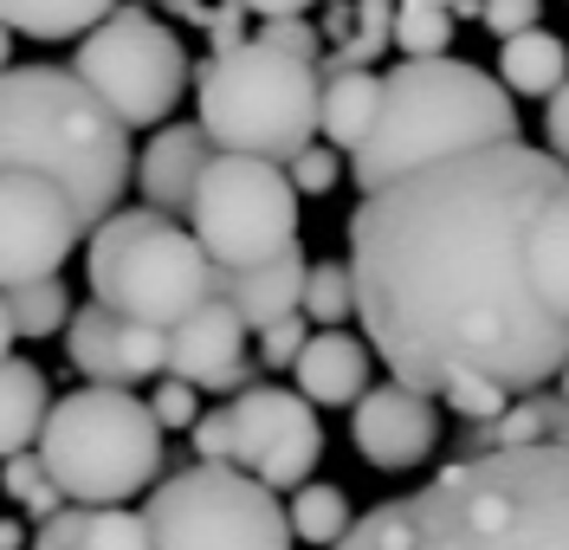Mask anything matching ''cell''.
<instances>
[{
  "label": "cell",
  "instance_id": "30",
  "mask_svg": "<svg viewBox=\"0 0 569 550\" xmlns=\"http://www.w3.org/2000/svg\"><path fill=\"white\" fill-rule=\"evenodd\" d=\"M91 512H98V506L66 499L52 518H39V531H33V544L27 550H84V538H91Z\"/></svg>",
  "mask_w": 569,
  "mask_h": 550
},
{
  "label": "cell",
  "instance_id": "31",
  "mask_svg": "<svg viewBox=\"0 0 569 550\" xmlns=\"http://www.w3.org/2000/svg\"><path fill=\"white\" fill-rule=\"evenodd\" d=\"M440 402L453 408L460 421H472V428H486V421H498V414H505V408L518 402V396H511V389H498V382H453V389H447Z\"/></svg>",
  "mask_w": 569,
  "mask_h": 550
},
{
  "label": "cell",
  "instance_id": "22",
  "mask_svg": "<svg viewBox=\"0 0 569 550\" xmlns=\"http://www.w3.org/2000/svg\"><path fill=\"white\" fill-rule=\"evenodd\" d=\"M123 0H0V20L20 39H84L104 13H117Z\"/></svg>",
  "mask_w": 569,
  "mask_h": 550
},
{
  "label": "cell",
  "instance_id": "23",
  "mask_svg": "<svg viewBox=\"0 0 569 550\" xmlns=\"http://www.w3.org/2000/svg\"><path fill=\"white\" fill-rule=\"evenodd\" d=\"M291 531H298V544H318V550H337L343 544V531L356 524L350 512V492L343 486H330V479H305V486H291Z\"/></svg>",
  "mask_w": 569,
  "mask_h": 550
},
{
  "label": "cell",
  "instance_id": "40",
  "mask_svg": "<svg viewBox=\"0 0 569 550\" xmlns=\"http://www.w3.org/2000/svg\"><path fill=\"white\" fill-rule=\"evenodd\" d=\"M247 13H259V20H279V13H311L318 0H240Z\"/></svg>",
  "mask_w": 569,
  "mask_h": 550
},
{
  "label": "cell",
  "instance_id": "4",
  "mask_svg": "<svg viewBox=\"0 0 569 550\" xmlns=\"http://www.w3.org/2000/svg\"><path fill=\"white\" fill-rule=\"evenodd\" d=\"M525 137L518 123V98L505 78H486L466 59H401L382 78V110H376V130L362 137V149L350 156L356 188L395 182L421 162L440 156H460L479 143H511Z\"/></svg>",
  "mask_w": 569,
  "mask_h": 550
},
{
  "label": "cell",
  "instance_id": "42",
  "mask_svg": "<svg viewBox=\"0 0 569 550\" xmlns=\"http://www.w3.org/2000/svg\"><path fill=\"white\" fill-rule=\"evenodd\" d=\"M27 544V524L20 518H0V550H20Z\"/></svg>",
  "mask_w": 569,
  "mask_h": 550
},
{
  "label": "cell",
  "instance_id": "20",
  "mask_svg": "<svg viewBox=\"0 0 569 550\" xmlns=\"http://www.w3.org/2000/svg\"><path fill=\"white\" fill-rule=\"evenodd\" d=\"M498 78L511 84V98H557L569 78V39H557L550 27L498 39Z\"/></svg>",
  "mask_w": 569,
  "mask_h": 550
},
{
  "label": "cell",
  "instance_id": "44",
  "mask_svg": "<svg viewBox=\"0 0 569 550\" xmlns=\"http://www.w3.org/2000/svg\"><path fill=\"white\" fill-rule=\"evenodd\" d=\"M440 7H453L460 20H479V13H486V0H440Z\"/></svg>",
  "mask_w": 569,
  "mask_h": 550
},
{
  "label": "cell",
  "instance_id": "14",
  "mask_svg": "<svg viewBox=\"0 0 569 550\" xmlns=\"http://www.w3.org/2000/svg\"><path fill=\"white\" fill-rule=\"evenodd\" d=\"M66 363L84 382H110V389H137L149 376H169V330L130 324L110 304H78L66 324Z\"/></svg>",
  "mask_w": 569,
  "mask_h": 550
},
{
  "label": "cell",
  "instance_id": "34",
  "mask_svg": "<svg viewBox=\"0 0 569 550\" xmlns=\"http://www.w3.org/2000/svg\"><path fill=\"white\" fill-rule=\"evenodd\" d=\"M188 440H194V460H233V402L208 408V414L188 428Z\"/></svg>",
  "mask_w": 569,
  "mask_h": 550
},
{
  "label": "cell",
  "instance_id": "6",
  "mask_svg": "<svg viewBox=\"0 0 569 550\" xmlns=\"http://www.w3.org/2000/svg\"><path fill=\"white\" fill-rule=\"evenodd\" d=\"M162 421L137 389L84 382L52 402L39 428V460L78 506H130L162 473Z\"/></svg>",
  "mask_w": 569,
  "mask_h": 550
},
{
  "label": "cell",
  "instance_id": "12",
  "mask_svg": "<svg viewBox=\"0 0 569 550\" xmlns=\"http://www.w3.org/2000/svg\"><path fill=\"white\" fill-rule=\"evenodd\" d=\"M84 240L78 201L39 169H0V292L46 279Z\"/></svg>",
  "mask_w": 569,
  "mask_h": 550
},
{
  "label": "cell",
  "instance_id": "17",
  "mask_svg": "<svg viewBox=\"0 0 569 550\" xmlns=\"http://www.w3.org/2000/svg\"><path fill=\"white\" fill-rule=\"evenodd\" d=\"M305 279H311L305 247H284L259 266H220V298L247 318V330H272L279 318L305 311Z\"/></svg>",
  "mask_w": 569,
  "mask_h": 550
},
{
  "label": "cell",
  "instance_id": "37",
  "mask_svg": "<svg viewBox=\"0 0 569 550\" xmlns=\"http://www.w3.org/2000/svg\"><path fill=\"white\" fill-rule=\"evenodd\" d=\"M543 104H550V110H543V143L569 162V78H563V91H557V98H543Z\"/></svg>",
  "mask_w": 569,
  "mask_h": 550
},
{
  "label": "cell",
  "instance_id": "8",
  "mask_svg": "<svg viewBox=\"0 0 569 550\" xmlns=\"http://www.w3.org/2000/svg\"><path fill=\"white\" fill-rule=\"evenodd\" d=\"M149 538L156 550H291V512L259 473L233 460H194L188 473L149 486Z\"/></svg>",
  "mask_w": 569,
  "mask_h": 550
},
{
  "label": "cell",
  "instance_id": "5",
  "mask_svg": "<svg viewBox=\"0 0 569 550\" xmlns=\"http://www.w3.org/2000/svg\"><path fill=\"white\" fill-rule=\"evenodd\" d=\"M323 72L318 59L284 52L272 39H233L213 46V59L194 72V117L208 123L220 149L291 162L305 143H318Z\"/></svg>",
  "mask_w": 569,
  "mask_h": 550
},
{
  "label": "cell",
  "instance_id": "46",
  "mask_svg": "<svg viewBox=\"0 0 569 550\" xmlns=\"http://www.w3.org/2000/svg\"><path fill=\"white\" fill-rule=\"evenodd\" d=\"M557 389H563V396H569V363H563V369H557Z\"/></svg>",
  "mask_w": 569,
  "mask_h": 550
},
{
  "label": "cell",
  "instance_id": "15",
  "mask_svg": "<svg viewBox=\"0 0 569 550\" xmlns=\"http://www.w3.org/2000/svg\"><path fill=\"white\" fill-rule=\"evenodd\" d=\"M169 376L194 382L201 396H240L252 382L247 363V318L213 292L208 304H194L176 330H169Z\"/></svg>",
  "mask_w": 569,
  "mask_h": 550
},
{
  "label": "cell",
  "instance_id": "9",
  "mask_svg": "<svg viewBox=\"0 0 569 550\" xmlns=\"http://www.w3.org/2000/svg\"><path fill=\"white\" fill-rule=\"evenodd\" d=\"M71 72L84 78L130 130L169 123V110L181 104V91L194 84L188 46L176 39V27H162L149 7H137V0H123L117 13H104L91 33L78 39Z\"/></svg>",
  "mask_w": 569,
  "mask_h": 550
},
{
  "label": "cell",
  "instance_id": "16",
  "mask_svg": "<svg viewBox=\"0 0 569 550\" xmlns=\"http://www.w3.org/2000/svg\"><path fill=\"white\" fill-rule=\"evenodd\" d=\"M213 156H220V143L208 137L201 117H194V123H156L149 149L137 156L142 201L162 208V214H188V208H194V188H201Z\"/></svg>",
  "mask_w": 569,
  "mask_h": 550
},
{
  "label": "cell",
  "instance_id": "32",
  "mask_svg": "<svg viewBox=\"0 0 569 550\" xmlns=\"http://www.w3.org/2000/svg\"><path fill=\"white\" fill-rule=\"evenodd\" d=\"M305 343H311V318L298 311V318H279L272 330H259V369H291L305 357Z\"/></svg>",
  "mask_w": 569,
  "mask_h": 550
},
{
  "label": "cell",
  "instance_id": "7",
  "mask_svg": "<svg viewBox=\"0 0 569 550\" xmlns=\"http://www.w3.org/2000/svg\"><path fill=\"white\" fill-rule=\"evenodd\" d=\"M213 292H220V266L176 214L142 201L91 227V298L110 304L117 318L176 330Z\"/></svg>",
  "mask_w": 569,
  "mask_h": 550
},
{
  "label": "cell",
  "instance_id": "21",
  "mask_svg": "<svg viewBox=\"0 0 569 550\" xmlns=\"http://www.w3.org/2000/svg\"><path fill=\"white\" fill-rule=\"evenodd\" d=\"M46 414H52L46 369L20 363V357H0V460H7V453H27V447H39Z\"/></svg>",
  "mask_w": 569,
  "mask_h": 550
},
{
  "label": "cell",
  "instance_id": "33",
  "mask_svg": "<svg viewBox=\"0 0 569 550\" xmlns=\"http://www.w3.org/2000/svg\"><path fill=\"white\" fill-rule=\"evenodd\" d=\"M149 408H156V421H162V428H194V421H201V389H194V382H181V376H162V382H156V396H149Z\"/></svg>",
  "mask_w": 569,
  "mask_h": 550
},
{
  "label": "cell",
  "instance_id": "1",
  "mask_svg": "<svg viewBox=\"0 0 569 550\" xmlns=\"http://www.w3.org/2000/svg\"><path fill=\"white\" fill-rule=\"evenodd\" d=\"M350 272L362 337L395 382L531 396L569 363V162L511 137L369 188Z\"/></svg>",
  "mask_w": 569,
  "mask_h": 550
},
{
  "label": "cell",
  "instance_id": "45",
  "mask_svg": "<svg viewBox=\"0 0 569 550\" xmlns=\"http://www.w3.org/2000/svg\"><path fill=\"white\" fill-rule=\"evenodd\" d=\"M7 59H13V27L0 20V72H7Z\"/></svg>",
  "mask_w": 569,
  "mask_h": 550
},
{
  "label": "cell",
  "instance_id": "28",
  "mask_svg": "<svg viewBox=\"0 0 569 550\" xmlns=\"http://www.w3.org/2000/svg\"><path fill=\"white\" fill-rule=\"evenodd\" d=\"M84 550H156V538H149V518L142 512H130V506H98Z\"/></svg>",
  "mask_w": 569,
  "mask_h": 550
},
{
  "label": "cell",
  "instance_id": "24",
  "mask_svg": "<svg viewBox=\"0 0 569 550\" xmlns=\"http://www.w3.org/2000/svg\"><path fill=\"white\" fill-rule=\"evenodd\" d=\"M7 311H13V330H20V337H66L71 292H66V279H59V272H46V279L13 286V292H7Z\"/></svg>",
  "mask_w": 569,
  "mask_h": 550
},
{
  "label": "cell",
  "instance_id": "18",
  "mask_svg": "<svg viewBox=\"0 0 569 550\" xmlns=\"http://www.w3.org/2000/svg\"><path fill=\"white\" fill-rule=\"evenodd\" d=\"M369 363H376L369 337H350L343 324H330V330H311V343L291 363V376L318 408H356L362 389H369Z\"/></svg>",
  "mask_w": 569,
  "mask_h": 550
},
{
  "label": "cell",
  "instance_id": "3",
  "mask_svg": "<svg viewBox=\"0 0 569 550\" xmlns=\"http://www.w3.org/2000/svg\"><path fill=\"white\" fill-rule=\"evenodd\" d=\"M0 169H39L78 201L84 240L123 208L137 176L130 123L66 66H7L0 72Z\"/></svg>",
  "mask_w": 569,
  "mask_h": 550
},
{
  "label": "cell",
  "instance_id": "29",
  "mask_svg": "<svg viewBox=\"0 0 569 550\" xmlns=\"http://www.w3.org/2000/svg\"><path fill=\"white\" fill-rule=\"evenodd\" d=\"M343 162H350V156H343L337 143H305L291 162H284V169H291L298 194H330V188H337V176H343Z\"/></svg>",
  "mask_w": 569,
  "mask_h": 550
},
{
  "label": "cell",
  "instance_id": "27",
  "mask_svg": "<svg viewBox=\"0 0 569 550\" xmlns=\"http://www.w3.org/2000/svg\"><path fill=\"white\" fill-rule=\"evenodd\" d=\"M305 318L318 330L350 324L356 318V272L350 259H311V279H305Z\"/></svg>",
  "mask_w": 569,
  "mask_h": 550
},
{
  "label": "cell",
  "instance_id": "13",
  "mask_svg": "<svg viewBox=\"0 0 569 550\" xmlns=\"http://www.w3.org/2000/svg\"><path fill=\"white\" fill-rule=\"evenodd\" d=\"M350 440L356 453L382 473H415L427 453L440 447V396H427L415 382H369L362 402L350 408Z\"/></svg>",
  "mask_w": 569,
  "mask_h": 550
},
{
  "label": "cell",
  "instance_id": "2",
  "mask_svg": "<svg viewBox=\"0 0 569 550\" xmlns=\"http://www.w3.org/2000/svg\"><path fill=\"white\" fill-rule=\"evenodd\" d=\"M337 550H569V447H486L382 499Z\"/></svg>",
  "mask_w": 569,
  "mask_h": 550
},
{
  "label": "cell",
  "instance_id": "39",
  "mask_svg": "<svg viewBox=\"0 0 569 550\" xmlns=\"http://www.w3.org/2000/svg\"><path fill=\"white\" fill-rule=\"evenodd\" d=\"M537 402H543L550 440H557V447H569V396H563V389H537Z\"/></svg>",
  "mask_w": 569,
  "mask_h": 550
},
{
  "label": "cell",
  "instance_id": "10",
  "mask_svg": "<svg viewBox=\"0 0 569 550\" xmlns=\"http://www.w3.org/2000/svg\"><path fill=\"white\" fill-rule=\"evenodd\" d=\"M298 201L305 194H298L284 162L220 149L208 162V176H201V188H194L188 227L213 253V266H259V259L298 247V220H305Z\"/></svg>",
  "mask_w": 569,
  "mask_h": 550
},
{
  "label": "cell",
  "instance_id": "36",
  "mask_svg": "<svg viewBox=\"0 0 569 550\" xmlns=\"http://www.w3.org/2000/svg\"><path fill=\"white\" fill-rule=\"evenodd\" d=\"M259 39H272V46H284V52H305V59H318V27L305 20V13H279V20H266L259 27Z\"/></svg>",
  "mask_w": 569,
  "mask_h": 550
},
{
  "label": "cell",
  "instance_id": "38",
  "mask_svg": "<svg viewBox=\"0 0 569 550\" xmlns=\"http://www.w3.org/2000/svg\"><path fill=\"white\" fill-rule=\"evenodd\" d=\"M240 20H247V7H240V0H220V7L208 13L213 46H233V39H240Z\"/></svg>",
  "mask_w": 569,
  "mask_h": 550
},
{
  "label": "cell",
  "instance_id": "43",
  "mask_svg": "<svg viewBox=\"0 0 569 550\" xmlns=\"http://www.w3.org/2000/svg\"><path fill=\"white\" fill-rule=\"evenodd\" d=\"M13 337L20 330H13V311H7V292H0V357H13Z\"/></svg>",
  "mask_w": 569,
  "mask_h": 550
},
{
  "label": "cell",
  "instance_id": "25",
  "mask_svg": "<svg viewBox=\"0 0 569 550\" xmlns=\"http://www.w3.org/2000/svg\"><path fill=\"white\" fill-rule=\"evenodd\" d=\"M0 492H7L20 512L33 518V524L66 506V486H59V479H52V467L39 460V447H27V453H7V460H0Z\"/></svg>",
  "mask_w": 569,
  "mask_h": 550
},
{
  "label": "cell",
  "instance_id": "11",
  "mask_svg": "<svg viewBox=\"0 0 569 550\" xmlns=\"http://www.w3.org/2000/svg\"><path fill=\"white\" fill-rule=\"evenodd\" d=\"M318 453H323V421L305 389L247 382L233 396V467L259 473L272 492H291V486H305L318 473Z\"/></svg>",
  "mask_w": 569,
  "mask_h": 550
},
{
  "label": "cell",
  "instance_id": "41",
  "mask_svg": "<svg viewBox=\"0 0 569 550\" xmlns=\"http://www.w3.org/2000/svg\"><path fill=\"white\" fill-rule=\"evenodd\" d=\"M169 7H176V20H188V27H208V13H213L201 0H169Z\"/></svg>",
  "mask_w": 569,
  "mask_h": 550
},
{
  "label": "cell",
  "instance_id": "35",
  "mask_svg": "<svg viewBox=\"0 0 569 550\" xmlns=\"http://www.w3.org/2000/svg\"><path fill=\"white\" fill-rule=\"evenodd\" d=\"M479 27H486L492 39H511V33H531V27H543V20H537V0H486Z\"/></svg>",
  "mask_w": 569,
  "mask_h": 550
},
{
  "label": "cell",
  "instance_id": "19",
  "mask_svg": "<svg viewBox=\"0 0 569 550\" xmlns=\"http://www.w3.org/2000/svg\"><path fill=\"white\" fill-rule=\"evenodd\" d=\"M376 110H382V78L369 72V66H330L323 72V104H318L323 143H337L343 156H356L362 137L376 130Z\"/></svg>",
  "mask_w": 569,
  "mask_h": 550
},
{
  "label": "cell",
  "instance_id": "26",
  "mask_svg": "<svg viewBox=\"0 0 569 550\" xmlns=\"http://www.w3.org/2000/svg\"><path fill=\"white\" fill-rule=\"evenodd\" d=\"M453 7H440V0H401L395 7V52L401 59H440L447 46H453Z\"/></svg>",
  "mask_w": 569,
  "mask_h": 550
}]
</instances>
